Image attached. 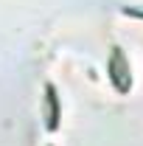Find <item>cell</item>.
<instances>
[{
	"instance_id": "obj_1",
	"label": "cell",
	"mask_w": 143,
	"mask_h": 146,
	"mask_svg": "<svg viewBox=\"0 0 143 146\" xmlns=\"http://www.w3.org/2000/svg\"><path fill=\"white\" fill-rule=\"evenodd\" d=\"M48 96H51V127H56V124H59V107H56L54 87H48Z\"/></svg>"
}]
</instances>
